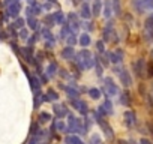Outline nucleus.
<instances>
[{
    "instance_id": "f257e3e1",
    "label": "nucleus",
    "mask_w": 153,
    "mask_h": 144,
    "mask_svg": "<svg viewBox=\"0 0 153 144\" xmlns=\"http://www.w3.org/2000/svg\"><path fill=\"white\" fill-rule=\"evenodd\" d=\"M134 66H135L137 75H138V77H143V75H144V74H143V72H144V60H138Z\"/></svg>"
},
{
    "instance_id": "f03ea898",
    "label": "nucleus",
    "mask_w": 153,
    "mask_h": 144,
    "mask_svg": "<svg viewBox=\"0 0 153 144\" xmlns=\"http://www.w3.org/2000/svg\"><path fill=\"white\" fill-rule=\"evenodd\" d=\"M120 74V78H122V81H123V84L125 86H131V77H129V74L126 71H122V72H119Z\"/></svg>"
},
{
    "instance_id": "7ed1b4c3",
    "label": "nucleus",
    "mask_w": 153,
    "mask_h": 144,
    "mask_svg": "<svg viewBox=\"0 0 153 144\" xmlns=\"http://www.w3.org/2000/svg\"><path fill=\"white\" fill-rule=\"evenodd\" d=\"M140 2H141L143 8H146V9H153V0H140Z\"/></svg>"
},
{
    "instance_id": "20e7f679",
    "label": "nucleus",
    "mask_w": 153,
    "mask_h": 144,
    "mask_svg": "<svg viewBox=\"0 0 153 144\" xmlns=\"http://www.w3.org/2000/svg\"><path fill=\"white\" fill-rule=\"evenodd\" d=\"M146 29L153 32V14H152V15H150V17L146 20Z\"/></svg>"
},
{
    "instance_id": "39448f33",
    "label": "nucleus",
    "mask_w": 153,
    "mask_h": 144,
    "mask_svg": "<svg viewBox=\"0 0 153 144\" xmlns=\"http://www.w3.org/2000/svg\"><path fill=\"white\" fill-rule=\"evenodd\" d=\"M125 117L128 119V123H132V122H134V114H132V113H126Z\"/></svg>"
},
{
    "instance_id": "423d86ee",
    "label": "nucleus",
    "mask_w": 153,
    "mask_h": 144,
    "mask_svg": "<svg viewBox=\"0 0 153 144\" xmlns=\"http://www.w3.org/2000/svg\"><path fill=\"white\" fill-rule=\"evenodd\" d=\"M147 71H149V74H147V75L152 77V75H153V65H149V69H147Z\"/></svg>"
},
{
    "instance_id": "0eeeda50",
    "label": "nucleus",
    "mask_w": 153,
    "mask_h": 144,
    "mask_svg": "<svg viewBox=\"0 0 153 144\" xmlns=\"http://www.w3.org/2000/svg\"><path fill=\"white\" fill-rule=\"evenodd\" d=\"M81 44H89V38L87 36H83L81 38Z\"/></svg>"
},
{
    "instance_id": "6e6552de",
    "label": "nucleus",
    "mask_w": 153,
    "mask_h": 144,
    "mask_svg": "<svg viewBox=\"0 0 153 144\" xmlns=\"http://www.w3.org/2000/svg\"><path fill=\"white\" fill-rule=\"evenodd\" d=\"M92 95H93V98H98V95H99V93H98V90H96V92H95V90H92Z\"/></svg>"
},
{
    "instance_id": "1a4fd4ad",
    "label": "nucleus",
    "mask_w": 153,
    "mask_h": 144,
    "mask_svg": "<svg viewBox=\"0 0 153 144\" xmlns=\"http://www.w3.org/2000/svg\"><path fill=\"white\" fill-rule=\"evenodd\" d=\"M141 144H152L149 140H141Z\"/></svg>"
},
{
    "instance_id": "9d476101",
    "label": "nucleus",
    "mask_w": 153,
    "mask_h": 144,
    "mask_svg": "<svg viewBox=\"0 0 153 144\" xmlns=\"http://www.w3.org/2000/svg\"><path fill=\"white\" fill-rule=\"evenodd\" d=\"M152 56H153V53H152Z\"/></svg>"
}]
</instances>
